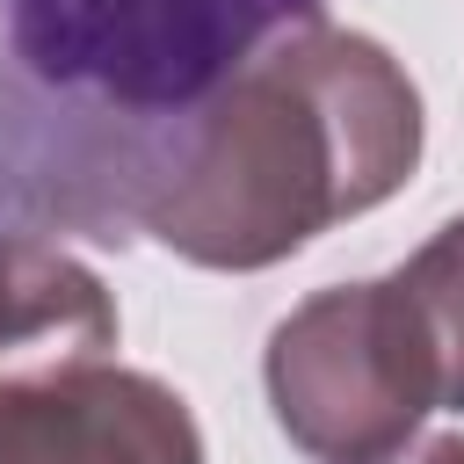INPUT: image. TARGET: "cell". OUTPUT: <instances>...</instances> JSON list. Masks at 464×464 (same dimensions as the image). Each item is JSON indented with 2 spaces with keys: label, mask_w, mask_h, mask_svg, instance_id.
<instances>
[{
  "label": "cell",
  "mask_w": 464,
  "mask_h": 464,
  "mask_svg": "<svg viewBox=\"0 0 464 464\" xmlns=\"http://www.w3.org/2000/svg\"><path fill=\"white\" fill-rule=\"evenodd\" d=\"M326 0H0V218L130 246Z\"/></svg>",
  "instance_id": "obj_1"
},
{
  "label": "cell",
  "mask_w": 464,
  "mask_h": 464,
  "mask_svg": "<svg viewBox=\"0 0 464 464\" xmlns=\"http://www.w3.org/2000/svg\"><path fill=\"white\" fill-rule=\"evenodd\" d=\"M413 160V80L384 44L319 22L246 72L145 232L203 268H268L326 225L384 203Z\"/></svg>",
  "instance_id": "obj_2"
},
{
  "label": "cell",
  "mask_w": 464,
  "mask_h": 464,
  "mask_svg": "<svg viewBox=\"0 0 464 464\" xmlns=\"http://www.w3.org/2000/svg\"><path fill=\"white\" fill-rule=\"evenodd\" d=\"M268 399L283 435L319 464H377L406 450L442 406V377L399 276L304 297L268 334Z\"/></svg>",
  "instance_id": "obj_3"
},
{
  "label": "cell",
  "mask_w": 464,
  "mask_h": 464,
  "mask_svg": "<svg viewBox=\"0 0 464 464\" xmlns=\"http://www.w3.org/2000/svg\"><path fill=\"white\" fill-rule=\"evenodd\" d=\"M0 464H203V442L160 377L72 362L0 377Z\"/></svg>",
  "instance_id": "obj_4"
},
{
  "label": "cell",
  "mask_w": 464,
  "mask_h": 464,
  "mask_svg": "<svg viewBox=\"0 0 464 464\" xmlns=\"http://www.w3.org/2000/svg\"><path fill=\"white\" fill-rule=\"evenodd\" d=\"M102 348H116V304L94 268L0 218V377L102 362Z\"/></svg>",
  "instance_id": "obj_5"
},
{
  "label": "cell",
  "mask_w": 464,
  "mask_h": 464,
  "mask_svg": "<svg viewBox=\"0 0 464 464\" xmlns=\"http://www.w3.org/2000/svg\"><path fill=\"white\" fill-rule=\"evenodd\" d=\"M399 290L413 297L428 348H435V377H442V406L464 413V218H450L406 268Z\"/></svg>",
  "instance_id": "obj_6"
},
{
  "label": "cell",
  "mask_w": 464,
  "mask_h": 464,
  "mask_svg": "<svg viewBox=\"0 0 464 464\" xmlns=\"http://www.w3.org/2000/svg\"><path fill=\"white\" fill-rule=\"evenodd\" d=\"M377 464H464V435H428V442H406Z\"/></svg>",
  "instance_id": "obj_7"
}]
</instances>
